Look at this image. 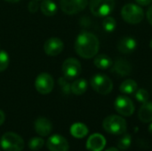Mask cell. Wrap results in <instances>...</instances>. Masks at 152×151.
Here are the masks:
<instances>
[{"label":"cell","instance_id":"cell-1","mask_svg":"<svg viewBox=\"0 0 152 151\" xmlns=\"http://www.w3.org/2000/svg\"><path fill=\"white\" fill-rule=\"evenodd\" d=\"M100 48L98 37L91 32L80 33L75 42L76 53L84 59H92L96 56Z\"/></svg>","mask_w":152,"mask_h":151},{"label":"cell","instance_id":"cell-2","mask_svg":"<svg viewBox=\"0 0 152 151\" xmlns=\"http://www.w3.org/2000/svg\"><path fill=\"white\" fill-rule=\"evenodd\" d=\"M102 127L110 134L120 135L126 132L127 125L126 121L122 117L118 115H110L103 120Z\"/></svg>","mask_w":152,"mask_h":151},{"label":"cell","instance_id":"cell-3","mask_svg":"<svg viewBox=\"0 0 152 151\" xmlns=\"http://www.w3.org/2000/svg\"><path fill=\"white\" fill-rule=\"evenodd\" d=\"M121 16L129 24H138L144 18V12L141 6L134 4H127L121 10Z\"/></svg>","mask_w":152,"mask_h":151},{"label":"cell","instance_id":"cell-4","mask_svg":"<svg viewBox=\"0 0 152 151\" xmlns=\"http://www.w3.org/2000/svg\"><path fill=\"white\" fill-rule=\"evenodd\" d=\"M0 146L4 151H21L24 149V142L17 133L8 132L2 136Z\"/></svg>","mask_w":152,"mask_h":151},{"label":"cell","instance_id":"cell-5","mask_svg":"<svg viewBox=\"0 0 152 151\" xmlns=\"http://www.w3.org/2000/svg\"><path fill=\"white\" fill-rule=\"evenodd\" d=\"M90 11L97 17H107L115 8V0H90Z\"/></svg>","mask_w":152,"mask_h":151},{"label":"cell","instance_id":"cell-6","mask_svg":"<svg viewBox=\"0 0 152 151\" xmlns=\"http://www.w3.org/2000/svg\"><path fill=\"white\" fill-rule=\"evenodd\" d=\"M91 86L98 93L107 95L111 93L113 89V83L111 79L103 74H96L91 78Z\"/></svg>","mask_w":152,"mask_h":151},{"label":"cell","instance_id":"cell-7","mask_svg":"<svg viewBox=\"0 0 152 151\" xmlns=\"http://www.w3.org/2000/svg\"><path fill=\"white\" fill-rule=\"evenodd\" d=\"M61 70L67 80H73L80 75L82 68L78 60L75 58H68L64 61Z\"/></svg>","mask_w":152,"mask_h":151},{"label":"cell","instance_id":"cell-8","mask_svg":"<svg viewBox=\"0 0 152 151\" xmlns=\"http://www.w3.org/2000/svg\"><path fill=\"white\" fill-rule=\"evenodd\" d=\"M54 86V80L53 77L45 72L39 74L35 80V88L41 94L50 93Z\"/></svg>","mask_w":152,"mask_h":151},{"label":"cell","instance_id":"cell-9","mask_svg":"<svg viewBox=\"0 0 152 151\" xmlns=\"http://www.w3.org/2000/svg\"><path fill=\"white\" fill-rule=\"evenodd\" d=\"M87 4L88 0H60L61 11L69 15H73L82 12Z\"/></svg>","mask_w":152,"mask_h":151},{"label":"cell","instance_id":"cell-10","mask_svg":"<svg viewBox=\"0 0 152 151\" xmlns=\"http://www.w3.org/2000/svg\"><path fill=\"white\" fill-rule=\"evenodd\" d=\"M115 109L118 114L124 117H130L134 112V105L132 100L125 95L117 97L115 103Z\"/></svg>","mask_w":152,"mask_h":151},{"label":"cell","instance_id":"cell-11","mask_svg":"<svg viewBox=\"0 0 152 151\" xmlns=\"http://www.w3.org/2000/svg\"><path fill=\"white\" fill-rule=\"evenodd\" d=\"M64 48V44L59 37H50L44 44V51L48 56L59 55Z\"/></svg>","mask_w":152,"mask_h":151},{"label":"cell","instance_id":"cell-12","mask_svg":"<svg viewBox=\"0 0 152 151\" xmlns=\"http://www.w3.org/2000/svg\"><path fill=\"white\" fill-rule=\"evenodd\" d=\"M46 146L50 151H69V149L68 141L58 134L51 136L47 141Z\"/></svg>","mask_w":152,"mask_h":151},{"label":"cell","instance_id":"cell-13","mask_svg":"<svg viewBox=\"0 0 152 151\" xmlns=\"http://www.w3.org/2000/svg\"><path fill=\"white\" fill-rule=\"evenodd\" d=\"M106 146V140L100 133L92 134L86 142V149L89 151H102Z\"/></svg>","mask_w":152,"mask_h":151},{"label":"cell","instance_id":"cell-14","mask_svg":"<svg viewBox=\"0 0 152 151\" xmlns=\"http://www.w3.org/2000/svg\"><path fill=\"white\" fill-rule=\"evenodd\" d=\"M137 47V41L134 37L126 36L122 37L118 44V49L120 53L125 54H129L134 52V50Z\"/></svg>","mask_w":152,"mask_h":151},{"label":"cell","instance_id":"cell-15","mask_svg":"<svg viewBox=\"0 0 152 151\" xmlns=\"http://www.w3.org/2000/svg\"><path fill=\"white\" fill-rule=\"evenodd\" d=\"M112 72L120 77L128 76L132 72V65L129 61H127L125 59H117L115 61V63L113 64Z\"/></svg>","mask_w":152,"mask_h":151},{"label":"cell","instance_id":"cell-16","mask_svg":"<svg viewBox=\"0 0 152 151\" xmlns=\"http://www.w3.org/2000/svg\"><path fill=\"white\" fill-rule=\"evenodd\" d=\"M34 128L40 136H47L52 132V123L45 117H38L34 123Z\"/></svg>","mask_w":152,"mask_h":151},{"label":"cell","instance_id":"cell-17","mask_svg":"<svg viewBox=\"0 0 152 151\" xmlns=\"http://www.w3.org/2000/svg\"><path fill=\"white\" fill-rule=\"evenodd\" d=\"M138 117L142 123L152 122V102L147 101L142 103L138 112Z\"/></svg>","mask_w":152,"mask_h":151},{"label":"cell","instance_id":"cell-18","mask_svg":"<svg viewBox=\"0 0 152 151\" xmlns=\"http://www.w3.org/2000/svg\"><path fill=\"white\" fill-rule=\"evenodd\" d=\"M39 9L45 16H53L57 12V5L53 0H43L40 4Z\"/></svg>","mask_w":152,"mask_h":151},{"label":"cell","instance_id":"cell-19","mask_svg":"<svg viewBox=\"0 0 152 151\" xmlns=\"http://www.w3.org/2000/svg\"><path fill=\"white\" fill-rule=\"evenodd\" d=\"M70 133L73 137L77 139H82L86 137L88 133V128L85 124L75 123L70 127Z\"/></svg>","mask_w":152,"mask_h":151},{"label":"cell","instance_id":"cell-20","mask_svg":"<svg viewBox=\"0 0 152 151\" xmlns=\"http://www.w3.org/2000/svg\"><path fill=\"white\" fill-rule=\"evenodd\" d=\"M87 81L84 78H76L71 85V92L75 95H82L87 90Z\"/></svg>","mask_w":152,"mask_h":151},{"label":"cell","instance_id":"cell-21","mask_svg":"<svg viewBox=\"0 0 152 151\" xmlns=\"http://www.w3.org/2000/svg\"><path fill=\"white\" fill-rule=\"evenodd\" d=\"M94 63L95 67L100 69H107L112 66V61L110 57L106 54L97 55L94 60Z\"/></svg>","mask_w":152,"mask_h":151},{"label":"cell","instance_id":"cell-22","mask_svg":"<svg viewBox=\"0 0 152 151\" xmlns=\"http://www.w3.org/2000/svg\"><path fill=\"white\" fill-rule=\"evenodd\" d=\"M137 87H138V85L137 83L133 80V79H126L125 80L120 87H119V90L122 93H125V94H133L136 91H137Z\"/></svg>","mask_w":152,"mask_h":151},{"label":"cell","instance_id":"cell-23","mask_svg":"<svg viewBox=\"0 0 152 151\" xmlns=\"http://www.w3.org/2000/svg\"><path fill=\"white\" fill-rule=\"evenodd\" d=\"M131 143H132V136L128 133H126L118 142V148L121 150H126L130 148Z\"/></svg>","mask_w":152,"mask_h":151},{"label":"cell","instance_id":"cell-24","mask_svg":"<svg viewBox=\"0 0 152 151\" xmlns=\"http://www.w3.org/2000/svg\"><path fill=\"white\" fill-rule=\"evenodd\" d=\"M102 27L107 32H113L117 28V21L113 17L107 16L102 22Z\"/></svg>","mask_w":152,"mask_h":151},{"label":"cell","instance_id":"cell-25","mask_svg":"<svg viewBox=\"0 0 152 151\" xmlns=\"http://www.w3.org/2000/svg\"><path fill=\"white\" fill-rule=\"evenodd\" d=\"M44 140L40 137H33L31 138L28 142V146L31 150H39L43 148L44 146Z\"/></svg>","mask_w":152,"mask_h":151},{"label":"cell","instance_id":"cell-26","mask_svg":"<svg viewBox=\"0 0 152 151\" xmlns=\"http://www.w3.org/2000/svg\"><path fill=\"white\" fill-rule=\"evenodd\" d=\"M9 65V55L8 53L4 51L0 50V72L4 71Z\"/></svg>","mask_w":152,"mask_h":151},{"label":"cell","instance_id":"cell-27","mask_svg":"<svg viewBox=\"0 0 152 151\" xmlns=\"http://www.w3.org/2000/svg\"><path fill=\"white\" fill-rule=\"evenodd\" d=\"M134 93H135V99L137 101L141 103H145L149 101L150 95H149V93L145 89H139Z\"/></svg>","mask_w":152,"mask_h":151},{"label":"cell","instance_id":"cell-28","mask_svg":"<svg viewBox=\"0 0 152 151\" xmlns=\"http://www.w3.org/2000/svg\"><path fill=\"white\" fill-rule=\"evenodd\" d=\"M39 6H40V4H38L37 0H31L28 4V9L30 12L34 13L38 11Z\"/></svg>","mask_w":152,"mask_h":151},{"label":"cell","instance_id":"cell-29","mask_svg":"<svg viewBox=\"0 0 152 151\" xmlns=\"http://www.w3.org/2000/svg\"><path fill=\"white\" fill-rule=\"evenodd\" d=\"M61 88H62V91L65 93H69V92H71V85H69L67 82H66V78L65 77H61L59 81Z\"/></svg>","mask_w":152,"mask_h":151},{"label":"cell","instance_id":"cell-30","mask_svg":"<svg viewBox=\"0 0 152 151\" xmlns=\"http://www.w3.org/2000/svg\"><path fill=\"white\" fill-rule=\"evenodd\" d=\"M135 1L139 5H142V6L149 5L152 3V0H135Z\"/></svg>","mask_w":152,"mask_h":151},{"label":"cell","instance_id":"cell-31","mask_svg":"<svg viewBox=\"0 0 152 151\" xmlns=\"http://www.w3.org/2000/svg\"><path fill=\"white\" fill-rule=\"evenodd\" d=\"M147 19H148L150 24L152 25V5L150 6V8L147 11Z\"/></svg>","mask_w":152,"mask_h":151},{"label":"cell","instance_id":"cell-32","mask_svg":"<svg viewBox=\"0 0 152 151\" xmlns=\"http://www.w3.org/2000/svg\"><path fill=\"white\" fill-rule=\"evenodd\" d=\"M4 119H5V116H4V113L2 109H0V125H2L4 122Z\"/></svg>","mask_w":152,"mask_h":151},{"label":"cell","instance_id":"cell-33","mask_svg":"<svg viewBox=\"0 0 152 151\" xmlns=\"http://www.w3.org/2000/svg\"><path fill=\"white\" fill-rule=\"evenodd\" d=\"M105 151H119V150H118L117 148H114V147H113V148H110V149H108L107 150H105Z\"/></svg>","mask_w":152,"mask_h":151},{"label":"cell","instance_id":"cell-34","mask_svg":"<svg viewBox=\"0 0 152 151\" xmlns=\"http://www.w3.org/2000/svg\"><path fill=\"white\" fill-rule=\"evenodd\" d=\"M4 1L9 2V3H18V2L20 1V0H4Z\"/></svg>","mask_w":152,"mask_h":151},{"label":"cell","instance_id":"cell-35","mask_svg":"<svg viewBox=\"0 0 152 151\" xmlns=\"http://www.w3.org/2000/svg\"><path fill=\"white\" fill-rule=\"evenodd\" d=\"M149 132L151 133V134H152V123L149 125Z\"/></svg>","mask_w":152,"mask_h":151},{"label":"cell","instance_id":"cell-36","mask_svg":"<svg viewBox=\"0 0 152 151\" xmlns=\"http://www.w3.org/2000/svg\"><path fill=\"white\" fill-rule=\"evenodd\" d=\"M150 46H151V48L152 49V39L151 40V43H150Z\"/></svg>","mask_w":152,"mask_h":151},{"label":"cell","instance_id":"cell-37","mask_svg":"<svg viewBox=\"0 0 152 151\" xmlns=\"http://www.w3.org/2000/svg\"><path fill=\"white\" fill-rule=\"evenodd\" d=\"M37 1H38V0H37Z\"/></svg>","mask_w":152,"mask_h":151}]
</instances>
